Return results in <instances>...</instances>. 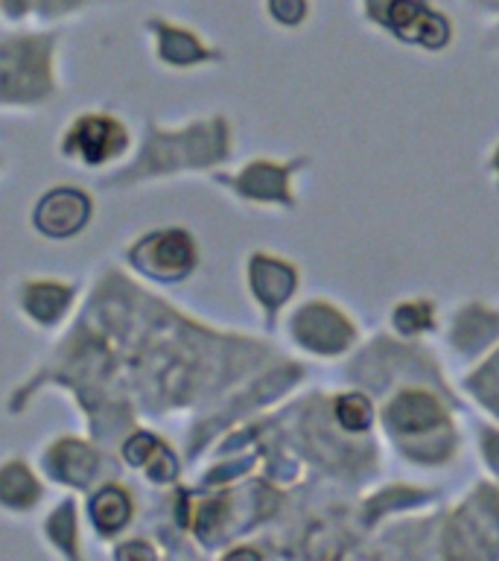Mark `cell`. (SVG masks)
<instances>
[{"mask_svg":"<svg viewBox=\"0 0 499 561\" xmlns=\"http://www.w3.org/2000/svg\"><path fill=\"white\" fill-rule=\"evenodd\" d=\"M88 217V202L77 191L50 193L38 208V226L53 237H65L77 231Z\"/></svg>","mask_w":499,"mask_h":561,"instance_id":"6da1fadb","label":"cell"},{"mask_svg":"<svg viewBox=\"0 0 499 561\" xmlns=\"http://www.w3.org/2000/svg\"><path fill=\"white\" fill-rule=\"evenodd\" d=\"M73 147L85 156V161L96 164L123 147V131L103 117H91L73 131Z\"/></svg>","mask_w":499,"mask_h":561,"instance_id":"7a4b0ae2","label":"cell"},{"mask_svg":"<svg viewBox=\"0 0 499 561\" xmlns=\"http://www.w3.org/2000/svg\"><path fill=\"white\" fill-rule=\"evenodd\" d=\"M94 508V520L96 526L103 529V533H114V529H120L126 524V517H129V500L126 494L117 489H103L91 503Z\"/></svg>","mask_w":499,"mask_h":561,"instance_id":"3957f363","label":"cell"},{"mask_svg":"<svg viewBox=\"0 0 499 561\" xmlns=\"http://www.w3.org/2000/svg\"><path fill=\"white\" fill-rule=\"evenodd\" d=\"M339 419L345 427L362 430V427H368V421H371V407H368L365 398L350 394V398H345V401L339 403Z\"/></svg>","mask_w":499,"mask_h":561,"instance_id":"277c9868","label":"cell"}]
</instances>
